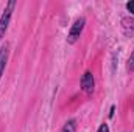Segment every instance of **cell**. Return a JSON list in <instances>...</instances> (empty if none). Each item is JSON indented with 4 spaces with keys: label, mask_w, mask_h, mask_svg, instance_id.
<instances>
[{
    "label": "cell",
    "mask_w": 134,
    "mask_h": 132,
    "mask_svg": "<svg viewBox=\"0 0 134 132\" xmlns=\"http://www.w3.org/2000/svg\"><path fill=\"white\" fill-rule=\"evenodd\" d=\"M59 132H76V120H75V118L67 120Z\"/></svg>",
    "instance_id": "8992f818"
},
{
    "label": "cell",
    "mask_w": 134,
    "mask_h": 132,
    "mask_svg": "<svg viewBox=\"0 0 134 132\" xmlns=\"http://www.w3.org/2000/svg\"><path fill=\"white\" fill-rule=\"evenodd\" d=\"M125 6H126L128 13L134 16V0H130V2H126V5H125Z\"/></svg>",
    "instance_id": "ba28073f"
},
{
    "label": "cell",
    "mask_w": 134,
    "mask_h": 132,
    "mask_svg": "<svg viewBox=\"0 0 134 132\" xmlns=\"http://www.w3.org/2000/svg\"><path fill=\"white\" fill-rule=\"evenodd\" d=\"M17 6V2L16 0H9L6 2L5 8H3V13L0 16V40L5 37V34L8 31V27H9V22H11V17H13V13Z\"/></svg>",
    "instance_id": "6da1fadb"
},
{
    "label": "cell",
    "mask_w": 134,
    "mask_h": 132,
    "mask_svg": "<svg viewBox=\"0 0 134 132\" xmlns=\"http://www.w3.org/2000/svg\"><path fill=\"white\" fill-rule=\"evenodd\" d=\"M126 70H128L130 73L134 71V48H133V51L130 53V58H128V61H126Z\"/></svg>",
    "instance_id": "52a82bcc"
},
{
    "label": "cell",
    "mask_w": 134,
    "mask_h": 132,
    "mask_svg": "<svg viewBox=\"0 0 134 132\" xmlns=\"http://www.w3.org/2000/svg\"><path fill=\"white\" fill-rule=\"evenodd\" d=\"M84 27H86V17H78L73 23H72V27H70V30H69V33H67V44L69 45H75L76 42H78V39L81 37V34L84 31Z\"/></svg>",
    "instance_id": "7a4b0ae2"
},
{
    "label": "cell",
    "mask_w": 134,
    "mask_h": 132,
    "mask_svg": "<svg viewBox=\"0 0 134 132\" xmlns=\"http://www.w3.org/2000/svg\"><path fill=\"white\" fill-rule=\"evenodd\" d=\"M120 28L125 37H134V17L125 16L120 20Z\"/></svg>",
    "instance_id": "277c9868"
},
{
    "label": "cell",
    "mask_w": 134,
    "mask_h": 132,
    "mask_svg": "<svg viewBox=\"0 0 134 132\" xmlns=\"http://www.w3.org/2000/svg\"><path fill=\"white\" fill-rule=\"evenodd\" d=\"M8 58H9V44L5 42L0 47V81H2V76L5 73L6 64H8Z\"/></svg>",
    "instance_id": "5b68a950"
},
{
    "label": "cell",
    "mask_w": 134,
    "mask_h": 132,
    "mask_svg": "<svg viewBox=\"0 0 134 132\" xmlns=\"http://www.w3.org/2000/svg\"><path fill=\"white\" fill-rule=\"evenodd\" d=\"M97 132H111L109 131V124L108 123H101L98 126V129H97Z\"/></svg>",
    "instance_id": "9c48e42d"
},
{
    "label": "cell",
    "mask_w": 134,
    "mask_h": 132,
    "mask_svg": "<svg viewBox=\"0 0 134 132\" xmlns=\"http://www.w3.org/2000/svg\"><path fill=\"white\" fill-rule=\"evenodd\" d=\"M80 86H81V90H83L87 97H92V95H94V90H95V78H94V73H92L91 70H86V71L81 75Z\"/></svg>",
    "instance_id": "3957f363"
},
{
    "label": "cell",
    "mask_w": 134,
    "mask_h": 132,
    "mask_svg": "<svg viewBox=\"0 0 134 132\" xmlns=\"http://www.w3.org/2000/svg\"><path fill=\"white\" fill-rule=\"evenodd\" d=\"M114 112H115V106L112 104V106H111V109H109V118H112V117H114Z\"/></svg>",
    "instance_id": "30bf717a"
}]
</instances>
